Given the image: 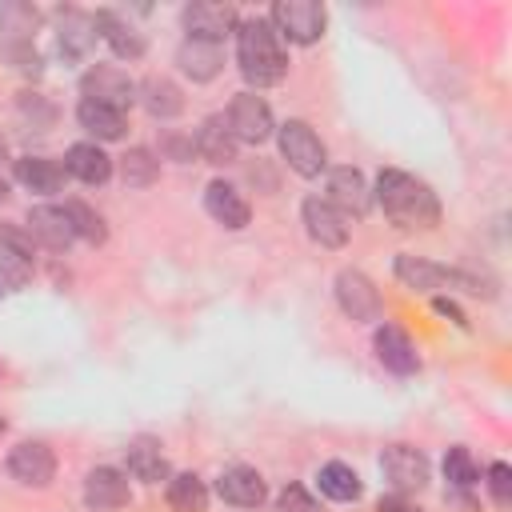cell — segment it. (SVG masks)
Segmentation results:
<instances>
[{
	"mask_svg": "<svg viewBox=\"0 0 512 512\" xmlns=\"http://www.w3.org/2000/svg\"><path fill=\"white\" fill-rule=\"evenodd\" d=\"M484 488H488L496 508H508L512 504V468L504 460H492L488 472H484Z\"/></svg>",
	"mask_w": 512,
	"mask_h": 512,
	"instance_id": "cell-37",
	"label": "cell"
},
{
	"mask_svg": "<svg viewBox=\"0 0 512 512\" xmlns=\"http://www.w3.org/2000/svg\"><path fill=\"white\" fill-rule=\"evenodd\" d=\"M276 512H324V508L304 484H284L276 492Z\"/></svg>",
	"mask_w": 512,
	"mask_h": 512,
	"instance_id": "cell-38",
	"label": "cell"
},
{
	"mask_svg": "<svg viewBox=\"0 0 512 512\" xmlns=\"http://www.w3.org/2000/svg\"><path fill=\"white\" fill-rule=\"evenodd\" d=\"M0 64H8L16 76H28V80L44 72V56L32 40H0Z\"/></svg>",
	"mask_w": 512,
	"mask_h": 512,
	"instance_id": "cell-33",
	"label": "cell"
},
{
	"mask_svg": "<svg viewBox=\"0 0 512 512\" xmlns=\"http://www.w3.org/2000/svg\"><path fill=\"white\" fill-rule=\"evenodd\" d=\"M112 156L96 144V140H76L68 152H64V172L68 176H76L80 184H88V188H100V184H108L112 180Z\"/></svg>",
	"mask_w": 512,
	"mask_h": 512,
	"instance_id": "cell-21",
	"label": "cell"
},
{
	"mask_svg": "<svg viewBox=\"0 0 512 512\" xmlns=\"http://www.w3.org/2000/svg\"><path fill=\"white\" fill-rule=\"evenodd\" d=\"M268 24L276 28L280 40L308 48V44H316V40L324 36L328 12H324V4H316V0H276L272 12H268Z\"/></svg>",
	"mask_w": 512,
	"mask_h": 512,
	"instance_id": "cell-5",
	"label": "cell"
},
{
	"mask_svg": "<svg viewBox=\"0 0 512 512\" xmlns=\"http://www.w3.org/2000/svg\"><path fill=\"white\" fill-rule=\"evenodd\" d=\"M76 124H80L96 144L120 140V136H124V128H128L124 112L104 108V104H92V100H80V104H76Z\"/></svg>",
	"mask_w": 512,
	"mask_h": 512,
	"instance_id": "cell-28",
	"label": "cell"
},
{
	"mask_svg": "<svg viewBox=\"0 0 512 512\" xmlns=\"http://www.w3.org/2000/svg\"><path fill=\"white\" fill-rule=\"evenodd\" d=\"M0 296H4V288H0Z\"/></svg>",
	"mask_w": 512,
	"mask_h": 512,
	"instance_id": "cell-45",
	"label": "cell"
},
{
	"mask_svg": "<svg viewBox=\"0 0 512 512\" xmlns=\"http://www.w3.org/2000/svg\"><path fill=\"white\" fill-rule=\"evenodd\" d=\"M276 144H280V160H284L296 176H304V180H316V176L328 168V148H324V140L312 132L308 120H284V124L276 128Z\"/></svg>",
	"mask_w": 512,
	"mask_h": 512,
	"instance_id": "cell-4",
	"label": "cell"
},
{
	"mask_svg": "<svg viewBox=\"0 0 512 512\" xmlns=\"http://www.w3.org/2000/svg\"><path fill=\"white\" fill-rule=\"evenodd\" d=\"M128 496H132V488H128V476H124L120 468L100 464V468H92V472L84 476V504H88L92 512L124 508Z\"/></svg>",
	"mask_w": 512,
	"mask_h": 512,
	"instance_id": "cell-22",
	"label": "cell"
},
{
	"mask_svg": "<svg viewBox=\"0 0 512 512\" xmlns=\"http://www.w3.org/2000/svg\"><path fill=\"white\" fill-rule=\"evenodd\" d=\"M196 156V144H192V136H176V132H164V140H160V160H180V164H188Z\"/></svg>",
	"mask_w": 512,
	"mask_h": 512,
	"instance_id": "cell-39",
	"label": "cell"
},
{
	"mask_svg": "<svg viewBox=\"0 0 512 512\" xmlns=\"http://www.w3.org/2000/svg\"><path fill=\"white\" fill-rule=\"evenodd\" d=\"M136 100L152 120H176L184 112V92L168 76H144L136 84Z\"/></svg>",
	"mask_w": 512,
	"mask_h": 512,
	"instance_id": "cell-26",
	"label": "cell"
},
{
	"mask_svg": "<svg viewBox=\"0 0 512 512\" xmlns=\"http://www.w3.org/2000/svg\"><path fill=\"white\" fill-rule=\"evenodd\" d=\"M16 112H20L24 124H32V128H40V132L56 124V104H52L44 92H32V88L16 96Z\"/></svg>",
	"mask_w": 512,
	"mask_h": 512,
	"instance_id": "cell-35",
	"label": "cell"
},
{
	"mask_svg": "<svg viewBox=\"0 0 512 512\" xmlns=\"http://www.w3.org/2000/svg\"><path fill=\"white\" fill-rule=\"evenodd\" d=\"M444 480H448L452 488H460V492H464V488H472V484L480 480V468H476V460H472V452H468V448H460V444H456V448H448V452H444Z\"/></svg>",
	"mask_w": 512,
	"mask_h": 512,
	"instance_id": "cell-36",
	"label": "cell"
},
{
	"mask_svg": "<svg viewBox=\"0 0 512 512\" xmlns=\"http://www.w3.org/2000/svg\"><path fill=\"white\" fill-rule=\"evenodd\" d=\"M372 348H376V360H380L392 376H412V372L420 368L416 344H412L408 332L396 328V324H376V332H372Z\"/></svg>",
	"mask_w": 512,
	"mask_h": 512,
	"instance_id": "cell-18",
	"label": "cell"
},
{
	"mask_svg": "<svg viewBox=\"0 0 512 512\" xmlns=\"http://www.w3.org/2000/svg\"><path fill=\"white\" fill-rule=\"evenodd\" d=\"M40 24V8L36 4H24V0H4L0 4V32L4 40H32Z\"/></svg>",
	"mask_w": 512,
	"mask_h": 512,
	"instance_id": "cell-32",
	"label": "cell"
},
{
	"mask_svg": "<svg viewBox=\"0 0 512 512\" xmlns=\"http://www.w3.org/2000/svg\"><path fill=\"white\" fill-rule=\"evenodd\" d=\"M80 100H92V104L128 112L136 104V80L124 68H116V64H92L80 76Z\"/></svg>",
	"mask_w": 512,
	"mask_h": 512,
	"instance_id": "cell-8",
	"label": "cell"
},
{
	"mask_svg": "<svg viewBox=\"0 0 512 512\" xmlns=\"http://www.w3.org/2000/svg\"><path fill=\"white\" fill-rule=\"evenodd\" d=\"M432 308H436V312H440V316H448V320H452V324H460V328H464V324H468V320H464V312H460V308H456V304H452V300H444V296H432Z\"/></svg>",
	"mask_w": 512,
	"mask_h": 512,
	"instance_id": "cell-40",
	"label": "cell"
},
{
	"mask_svg": "<svg viewBox=\"0 0 512 512\" xmlns=\"http://www.w3.org/2000/svg\"><path fill=\"white\" fill-rule=\"evenodd\" d=\"M236 64L240 76L256 88H272L288 76V52L268 16H248L236 24Z\"/></svg>",
	"mask_w": 512,
	"mask_h": 512,
	"instance_id": "cell-1",
	"label": "cell"
},
{
	"mask_svg": "<svg viewBox=\"0 0 512 512\" xmlns=\"http://www.w3.org/2000/svg\"><path fill=\"white\" fill-rule=\"evenodd\" d=\"M316 488H320V496H328V500H336V504H352V500H360V492H364L356 468L344 464V460H328V464L316 472Z\"/></svg>",
	"mask_w": 512,
	"mask_h": 512,
	"instance_id": "cell-29",
	"label": "cell"
},
{
	"mask_svg": "<svg viewBox=\"0 0 512 512\" xmlns=\"http://www.w3.org/2000/svg\"><path fill=\"white\" fill-rule=\"evenodd\" d=\"M332 296H336V308H340L352 324H376L380 312H384L376 284H372L360 268H340L336 280H332Z\"/></svg>",
	"mask_w": 512,
	"mask_h": 512,
	"instance_id": "cell-6",
	"label": "cell"
},
{
	"mask_svg": "<svg viewBox=\"0 0 512 512\" xmlns=\"http://www.w3.org/2000/svg\"><path fill=\"white\" fill-rule=\"evenodd\" d=\"M32 236L20 224H4L0 228V284L8 288H24L32 280Z\"/></svg>",
	"mask_w": 512,
	"mask_h": 512,
	"instance_id": "cell-15",
	"label": "cell"
},
{
	"mask_svg": "<svg viewBox=\"0 0 512 512\" xmlns=\"http://www.w3.org/2000/svg\"><path fill=\"white\" fill-rule=\"evenodd\" d=\"M8 476L24 488H48L56 476V456L44 440H20L8 452Z\"/></svg>",
	"mask_w": 512,
	"mask_h": 512,
	"instance_id": "cell-13",
	"label": "cell"
},
{
	"mask_svg": "<svg viewBox=\"0 0 512 512\" xmlns=\"http://www.w3.org/2000/svg\"><path fill=\"white\" fill-rule=\"evenodd\" d=\"M396 280L412 292H464V296H492V280L480 276V272H464V268H444L436 260H424V256H412V252H400L396 264H392Z\"/></svg>",
	"mask_w": 512,
	"mask_h": 512,
	"instance_id": "cell-3",
	"label": "cell"
},
{
	"mask_svg": "<svg viewBox=\"0 0 512 512\" xmlns=\"http://www.w3.org/2000/svg\"><path fill=\"white\" fill-rule=\"evenodd\" d=\"M92 16H96L100 40H104L120 60H140V56H144L148 40H144V32H140L128 16H120V12H112V8H100V12H92Z\"/></svg>",
	"mask_w": 512,
	"mask_h": 512,
	"instance_id": "cell-20",
	"label": "cell"
},
{
	"mask_svg": "<svg viewBox=\"0 0 512 512\" xmlns=\"http://www.w3.org/2000/svg\"><path fill=\"white\" fill-rule=\"evenodd\" d=\"M164 496H168V508H172V512H204V508H208V484H204L196 472H176V476H168Z\"/></svg>",
	"mask_w": 512,
	"mask_h": 512,
	"instance_id": "cell-30",
	"label": "cell"
},
{
	"mask_svg": "<svg viewBox=\"0 0 512 512\" xmlns=\"http://www.w3.org/2000/svg\"><path fill=\"white\" fill-rule=\"evenodd\" d=\"M4 428H8V420H0V436H4Z\"/></svg>",
	"mask_w": 512,
	"mask_h": 512,
	"instance_id": "cell-44",
	"label": "cell"
},
{
	"mask_svg": "<svg viewBox=\"0 0 512 512\" xmlns=\"http://www.w3.org/2000/svg\"><path fill=\"white\" fill-rule=\"evenodd\" d=\"M324 200H328L344 220H352V216H364V212L372 208V188H368V180H364L360 168L336 164V168H328Z\"/></svg>",
	"mask_w": 512,
	"mask_h": 512,
	"instance_id": "cell-9",
	"label": "cell"
},
{
	"mask_svg": "<svg viewBox=\"0 0 512 512\" xmlns=\"http://www.w3.org/2000/svg\"><path fill=\"white\" fill-rule=\"evenodd\" d=\"M12 176L20 188L36 192V196H56L64 188V164L52 156H16L12 160Z\"/></svg>",
	"mask_w": 512,
	"mask_h": 512,
	"instance_id": "cell-25",
	"label": "cell"
},
{
	"mask_svg": "<svg viewBox=\"0 0 512 512\" xmlns=\"http://www.w3.org/2000/svg\"><path fill=\"white\" fill-rule=\"evenodd\" d=\"M4 160H8V148H4V140H0V164H4Z\"/></svg>",
	"mask_w": 512,
	"mask_h": 512,
	"instance_id": "cell-43",
	"label": "cell"
},
{
	"mask_svg": "<svg viewBox=\"0 0 512 512\" xmlns=\"http://www.w3.org/2000/svg\"><path fill=\"white\" fill-rule=\"evenodd\" d=\"M380 472L384 480L396 488V496H408V492H420L428 484V460L420 448L412 444H388L380 452Z\"/></svg>",
	"mask_w": 512,
	"mask_h": 512,
	"instance_id": "cell-11",
	"label": "cell"
},
{
	"mask_svg": "<svg viewBox=\"0 0 512 512\" xmlns=\"http://www.w3.org/2000/svg\"><path fill=\"white\" fill-rule=\"evenodd\" d=\"M120 180L128 188H148L160 180V156L152 148H128L120 156Z\"/></svg>",
	"mask_w": 512,
	"mask_h": 512,
	"instance_id": "cell-31",
	"label": "cell"
},
{
	"mask_svg": "<svg viewBox=\"0 0 512 512\" xmlns=\"http://www.w3.org/2000/svg\"><path fill=\"white\" fill-rule=\"evenodd\" d=\"M24 232L32 236V244H40L48 252H64V248L76 244V232H72V220H68L64 204H36V208H28Z\"/></svg>",
	"mask_w": 512,
	"mask_h": 512,
	"instance_id": "cell-14",
	"label": "cell"
},
{
	"mask_svg": "<svg viewBox=\"0 0 512 512\" xmlns=\"http://www.w3.org/2000/svg\"><path fill=\"white\" fill-rule=\"evenodd\" d=\"M216 492H220V500L232 504V508H260L264 496H268V484H264V476H260L256 468L232 464V468H224V472L216 476Z\"/></svg>",
	"mask_w": 512,
	"mask_h": 512,
	"instance_id": "cell-19",
	"label": "cell"
},
{
	"mask_svg": "<svg viewBox=\"0 0 512 512\" xmlns=\"http://www.w3.org/2000/svg\"><path fill=\"white\" fill-rule=\"evenodd\" d=\"M176 68L192 80V84H208L220 76L224 68V44H208V40H192L184 36L176 48Z\"/></svg>",
	"mask_w": 512,
	"mask_h": 512,
	"instance_id": "cell-23",
	"label": "cell"
},
{
	"mask_svg": "<svg viewBox=\"0 0 512 512\" xmlns=\"http://www.w3.org/2000/svg\"><path fill=\"white\" fill-rule=\"evenodd\" d=\"M192 144H196V156H200L204 164H212V168L232 164L236 152H240V144H236V136L228 132L224 116H204L200 128L192 132Z\"/></svg>",
	"mask_w": 512,
	"mask_h": 512,
	"instance_id": "cell-24",
	"label": "cell"
},
{
	"mask_svg": "<svg viewBox=\"0 0 512 512\" xmlns=\"http://www.w3.org/2000/svg\"><path fill=\"white\" fill-rule=\"evenodd\" d=\"M124 460H128V472H132L140 484H160V480H168V456L160 452V440H152V436L128 440Z\"/></svg>",
	"mask_w": 512,
	"mask_h": 512,
	"instance_id": "cell-27",
	"label": "cell"
},
{
	"mask_svg": "<svg viewBox=\"0 0 512 512\" xmlns=\"http://www.w3.org/2000/svg\"><path fill=\"white\" fill-rule=\"evenodd\" d=\"M300 224L312 236V244H320V248H344L348 244V220L324 196H304Z\"/></svg>",
	"mask_w": 512,
	"mask_h": 512,
	"instance_id": "cell-16",
	"label": "cell"
},
{
	"mask_svg": "<svg viewBox=\"0 0 512 512\" xmlns=\"http://www.w3.org/2000/svg\"><path fill=\"white\" fill-rule=\"evenodd\" d=\"M4 200H8V184L0 180V204H4Z\"/></svg>",
	"mask_w": 512,
	"mask_h": 512,
	"instance_id": "cell-42",
	"label": "cell"
},
{
	"mask_svg": "<svg viewBox=\"0 0 512 512\" xmlns=\"http://www.w3.org/2000/svg\"><path fill=\"white\" fill-rule=\"evenodd\" d=\"M224 124H228V132L236 136V144H264L268 136H276L272 108H268V100L256 96V92H236V96L228 100Z\"/></svg>",
	"mask_w": 512,
	"mask_h": 512,
	"instance_id": "cell-7",
	"label": "cell"
},
{
	"mask_svg": "<svg viewBox=\"0 0 512 512\" xmlns=\"http://www.w3.org/2000/svg\"><path fill=\"white\" fill-rule=\"evenodd\" d=\"M180 24H184V36H192V40L224 44V36H232L240 20H236V8L232 4L196 0V4H184L180 8Z\"/></svg>",
	"mask_w": 512,
	"mask_h": 512,
	"instance_id": "cell-10",
	"label": "cell"
},
{
	"mask_svg": "<svg viewBox=\"0 0 512 512\" xmlns=\"http://www.w3.org/2000/svg\"><path fill=\"white\" fill-rule=\"evenodd\" d=\"M64 212H68V220H72L76 240H84V244H104V240H108V224H104V216H100L92 204H84V200H68Z\"/></svg>",
	"mask_w": 512,
	"mask_h": 512,
	"instance_id": "cell-34",
	"label": "cell"
},
{
	"mask_svg": "<svg viewBox=\"0 0 512 512\" xmlns=\"http://www.w3.org/2000/svg\"><path fill=\"white\" fill-rule=\"evenodd\" d=\"M376 512H420V508H412L404 496H384V500L376 504Z\"/></svg>",
	"mask_w": 512,
	"mask_h": 512,
	"instance_id": "cell-41",
	"label": "cell"
},
{
	"mask_svg": "<svg viewBox=\"0 0 512 512\" xmlns=\"http://www.w3.org/2000/svg\"><path fill=\"white\" fill-rule=\"evenodd\" d=\"M96 40H100V32H96V16L92 12H84V8H60L56 12V52L68 64L84 60L96 48Z\"/></svg>",
	"mask_w": 512,
	"mask_h": 512,
	"instance_id": "cell-12",
	"label": "cell"
},
{
	"mask_svg": "<svg viewBox=\"0 0 512 512\" xmlns=\"http://www.w3.org/2000/svg\"><path fill=\"white\" fill-rule=\"evenodd\" d=\"M204 212H208L220 228H232V232L248 228V220H252L248 196H244L236 184H228V180H212V184L204 188Z\"/></svg>",
	"mask_w": 512,
	"mask_h": 512,
	"instance_id": "cell-17",
	"label": "cell"
},
{
	"mask_svg": "<svg viewBox=\"0 0 512 512\" xmlns=\"http://www.w3.org/2000/svg\"><path fill=\"white\" fill-rule=\"evenodd\" d=\"M376 204L396 228H436L440 224V200L436 192L416 180L412 172L384 168L376 176Z\"/></svg>",
	"mask_w": 512,
	"mask_h": 512,
	"instance_id": "cell-2",
	"label": "cell"
}]
</instances>
